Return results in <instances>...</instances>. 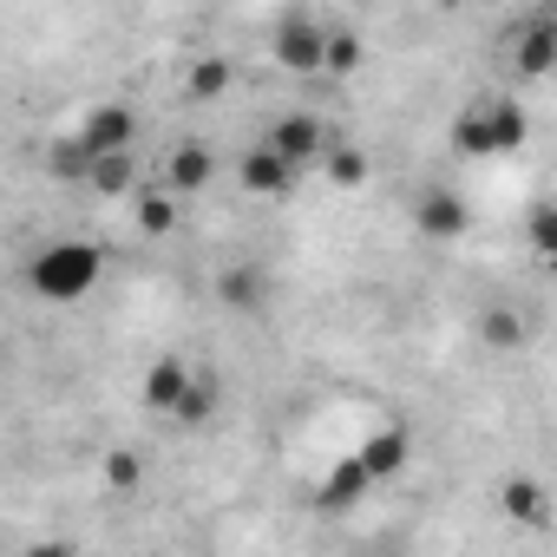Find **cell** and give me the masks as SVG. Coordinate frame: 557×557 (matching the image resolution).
<instances>
[{
	"instance_id": "obj_1",
	"label": "cell",
	"mask_w": 557,
	"mask_h": 557,
	"mask_svg": "<svg viewBox=\"0 0 557 557\" xmlns=\"http://www.w3.org/2000/svg\"><path fill=\"white\" fill-rule=\"evenodd\" d=\"M27 283H34L40 302L73 309V302H86V296L106 283V249L86 243V236H60V243H47V249L27 262Z\"/></svg>"
},
{
	"instance_id": "obj_14",
	"label": "cell",
	"mask_w": 557,
	"mask_h": 557,
	"mask_svg": "<svg viewBox=\"0 0 557 557\" xmlns=\"http://www.w3.org/2000/svg\"><path fill=\"white\" fill-rule=\"evenodd\" d=\"M511 73H524V79L557 73V34H550L544 14H537L531 27H518V40H511Z\"/></svg>"
},
{
	"instance_id": "obj_25",
	"label": "cell",
	"mask_w": 557,
	"mask_h": 557,
	"mask_svg": "<svg viewBox=\"0 0 557 557\" xmlns=\"http://www.w3.org/2000/svg\"><path fill=\"white\" fill-rule=\"evenodd\" d=\"M27 557H79V550H73V544H66V537H40V544H34V550H27Z\"/></svg>"
},
{
	"instance_id": "obj_23",
	"label": "cell",
	"mask_w": 557,
	"mask_h": 557,
	"mask_svg": "<svg viewBox=\"0 0 557 557\" xmlns=\"http://www.w3.org/2000/svg\"><path fill=\"white\" fill-rule=\"evenodd\" d=\"M132 177H138L132 158H99V164H92V190H99V197H132Z\"/></svg>"
},
{
	"instance_id": "obj_4",
	"label": "cell",
	"mask_w": 557,
	"mask_h": 557,
	"mask_svg": "<svg viewBox=\"0 0 557 557\" xmlns=\"http://www.w3.org/2000/svg\"><path fill=\"white\" fill-rule=\"evenodd\" d=\"M275 158H283L289 171H309V164H329V151H335V138H329V125L315 119V112H283V119H275L269 125V138H262Z\"/></svg>"
},
{
	"instance_id": "obj_13",
	"label": "cell",
	"mask_w": 557,
	"mask_h": 557,
	"mask_svg": "<svg viewBox=\"0 0 557 557\" xmlns=\"http://www.w3.org/2000/svg\"><path fill=\"white\" fill-rule=\"evenodd\" d=\"M368 492H374V479H368V472L355 466V453H348V459H342V466H335V472H329V479L315 485V511L342 518V511H355V505H361Z\"/></svg>"
},
{
	"instance_id": "obj_22",
	"label": "cell",
	"mask_w": 557,
	"mask_h": 557,
	"mask_svg": "<svg viewBox=\"0 0 557 557\" xmlns=\"http://www.w3.org/2000/svg\"><path fill=\"white\" fill-rule=\"evenodd\" d=\"M361 60H368V53H361V34H355V27H335V40H329V79H348Z\"/></svg>"
},
{
	"instance_id": "obj_6",
	"label": "cell",
	"mask_w": 557,
	"mask_h": 557,
	"mask_svg": "<svg viewBox=\"0 0 557 557\" xmlns=\"http://www.w3.org/2000/svg\"><path fill=\"white\" fill-rule=\"evenodd\" d=\"M79 138H86L92 158H132L138 119H132V106H92V112L79 119Z\"/></svg>"
},
{
	"instance_id": "obj_21",
	"label": "cell",
	"mask_w": 557,
	"mask_h": 557,
	"mask_svg": "<svg viewBox=\"0 0 557 557\" xmlns=\"http://www.w3.org/2000/svg\"><path fill=\"white\" fill-rule=\"evenodd\" d=\"M322 171H329V184H335V190H361V184H368V158H361L355 145H335Z\"/></svg>"
},
{
	"instance_id": "obj_12",
	"label": "cell",
	"mask_w": 557,
	"mask_h": 557,
	"mask_svg": "<svg viewBox=\"0 0 557 557\" xmlns=\"http://www.w3.org/2000/svg\"><path fill=\"white\" fill-rule=\"evenodd\" d=\"M197 387V368L190 361H177V355H164L151 374H145V407L151 413H164V420H177V407H184V394Z\"/></svg>"
},
{
	"instance_id": "obj_11",
	"label": "cell",
	"mask_w": 557,
	"mask_h": 557,
	"mask_svg": "<svg viewBox=\"0 0 557 557\" xmlns=\"http://www.w3.org/2000/svg\"><path fill=\"white\" fill-rule=\"evenodd\" d=\"M216 302H223L230 315H262V302H269L262 262H230V269L216 275Z\"/></svg>"
},
{
	"instance_id": "obj_5",
	"label": "cell",
	"mask_w": 557,
	"mask_h": 557,
	"mask_svg": "<svg viewBox=\"0 0 557 557\" xmlns=\"http://www.w3.org/2000/svg\"><path fill=\"white\" fill-rule=\"evenodd\" d=\"M413 230H420L426 243H459V236L472 230V210H466V197H459L453 184H426V190L413 197Z\"/></svg>"
},
{
	"instance_id": "obj_15",
	"label": "cell",
	"mask_w": 557,
	"mask_h": 557,
	"mask_svg": "<svg viewBox=\"0 0 557 557\" xmlns=\"http://www.w3.org/2000/svg\"><path fill=\"white\" fill-rule=\"evenodd\" d=\"M479 342H485L492 355H518V348H531V315L511 309V302H492V309L479 315Z\"/></svg>"
},
{
	"instance_id": "obj_10",
	"label": "cell",
	"mask_w": 557,
	"mask_h": 557,
	"mask_svg": "<svg viewBox=\"0 0 557 557\" xmlns=\"http://www.w3.org/2000/svg\"><path fill=\"white\" fill-rule=\"evenodd\" d=\"M498 511H505L511 524H524V531H550V492H544L531 472H511V479L498 485Z\"/></svg>"
},
{
	"instance_id": "obj_20",
	"label": "cell",
	"mask_w": 557,
	"mask_h": 557,
	"mask_svg": "<svg viewBox=\"0 0 557 557\" xmlns=\"http://www.w3.org/2000/svg\"><path fill=\"white\" fill-rule=\"evenodd\" d=\"M216 400H223V387H216V374H197V387L184 394V407H177V426H210V413H216Z\"/></svg>"
},
{
	"instance_id": "obj_7",
	"label": "cell",
	"mask_w": 557,
	"mask_h": 557,
	"mask_svg": "<svg viewBox=\"0 0 557 557\" xmlns=\"http://www.w3.org/2000/svg\"><path fill=\"white\" fill-rule=\"evenodd\" d=\"M407 459H413V433H407V426H381V433H368V440L355 446V466H361L374 485L400 479V472H407Z\"/></svg>"
},
{
	"instance_id": "obj_26",
	"label": "cell",
	"mask_w": 557,
	"mask_h": 557,
	"mask_svg": "<svg viewBox=\"0 0 557 557\" xmlns=\"http://www.w3.org/2000/svg\"><path fill=\"white\" fill-rule=\"evenodd\" d=\"M544 21H550V34H557V8H550V14H544Z\"/></svg>"
},
{
	"instance_id": "obj_9",
	"label": "cell",
	"mask_w": 557,
	"mask_h": 557,
	"mask_svg": "<svg viewBox=\"0 0 557 557\" xmlns=\"http://www.w3.org/2000/svg\"><path fill=\"white\" fill-rule=\"evenodd\" d=\"M296 177H302V171H289L269 145H256V151H243V158H236V184H243L249 197H289V190H296Z\"/></svg>"
},
{
	"instance_id": "obj_18",
	"label": "cell",
	"mask_w": 557,
	"mask_h": 557,
	"mask_svg": "<svg viewBox=\"0 0 557 557\" xmlns=\"http://www.w3.org/2000/svg\"><path fill=\"white\" fill-rule=\"evenodd\" d=\"M230 79H236V73H230V60L203 53V60L190 66V79H184V86H190V99H223V92H230Z\"/></svg>"
},
{
	"instance_id": "obj_19",
	"label": "cell",
	"mask_w": 557,
	"mask_h": 557,
	"mask_svg": "<svg viewBox=\"0 0 557 557\" xmlns=\"http://www.w3.org/2000/svg\"><path fill=\"white\" fill-rule=\"evenodd\" d=\"M138 230L145 236H171L177 230V197L171 190H145L138 197Z\"/></svg>"
},
{
	"instance_id": "obj_2",
	"label": "cell",
	"mask_w": 557,
	"mask_h": 557,
	"mask_svg": "<svg viewBox=\"0 0 557 557\" xmlns=\"http://www.w3.org/2000/svg\"><path fill=\"white\" fill-rule=\"evenodd\" d=\"M524 138H531V119H524L518 99H479L453 119V151L459 158H511V151H524Z\"/></svg>"
},
{
	"instance_id": "obj_17",
	"label": "cell",
	"mask_w": 557,
	"mask_h": 557,
	"mask_svg": "<svg viewBox=\"0 0 557 557\" xmlns=\"http://www.w3.org/2000/svg\"><path fill=\"white\" fill-rule=\"evenodd\" d=\"M47 164H53V177H66V184H92V151H86V138L79 132H66V138H53V151H47Z\"/></svg>"
},
{
	"instance_id": "obj_3",
	"label": "cell",
	"mask_w": 557,
	"mask_h": 557,
	"mask_svg": "<svg viewBox=\"0 0 557 557\" xmlns=\"http://www.w3.org/2000/svg\"><path fill=\"white\" fill-rule=\"evenodd\" d=\"M329 40H335V27L315 8H283V14H275V27H269L275 66L296 73V79H322L329 73Z\"/></svg>"
},
{
	"instance_id": "obj_24",
	"label": "cell",
	"mask_w": 557,
	"mask_h": 557,
	"mask_svg": "<svg viewBox=\"0 0 557 557\" xmlns=\"http://www.w3.org/2000/svg\"><path fill=\"white\" fill-rule=\"evenodd\" d=\"M106 485H112V492H138V485H145V459H138L132 446L106 453Z\"/></svg>"
},
{
	"instance_id": "obj_16",
	"label": "cell",
	"mask_w": 557,
	"mask_h": 557,
	"mask_svg": "<svg viewBox=\"0 0 557 557\" xmlns=\"http://www.w3.org/2000/svg\"><path fill=\"white\" fill-rule=\"evenodd\" d=\"M524 249H531L537 262H557V197H537V203L524 210Z\"/></svg>"
},
{
	"instance_id": "obj_8",
	"label": "cell",
	"mask_w": 557,
	"mask_h": 557,
	"mask_svg": "<svg viewBox=\"0 0 557 557\" xmlns=\"http://www.w3.org/2000/svg\"><path fill=\"white\" fill-rule=\"evenodd\" d=\"M210 177H216L210 145H203V138H177L171 158H164V190H171V197H197V190H210Z\"/></svg>"
}]
</instances>
